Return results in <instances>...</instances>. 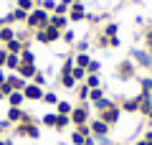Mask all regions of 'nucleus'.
<instances>
[{"label":"nucleus","instance_id":"nucleus-1","mask_svg":"<svg viewBox=\"0 0 152 145\" xmlns=\"http://www.w3.org/2000/svg\"><path fill=\"white\" fill-rule=\"evenodd\" d=\"M48 13L43 10V8H33L31 13H28V18H26V26L31 28V31H41V28H46L48 26Z\"/></svg>","mask_w":152,"mask_h":145},{"label":"nucleus","instance_id":"nucleus-2","mask_svg":"<svg viewBox=\"0 0 152 145\" xmlns=\"http://www.w3.org/2000/svg\"><path fill=\"white\" fill-rule=\"evenodd\" d=\"M58 38H61V31H58V28H53L51 23L46 28H41V31H36V41L43 43V46H51V43H56Z\"/></svg>","mask_w":152,"mask_h":145},{"label":"nucleus","instance_id":"nucleus-3","mask_svg":"<svg viewBox=\"0 0 152 145\" xmlns=\"http://www.w3.org/2000/svg\"><path fill=\"white\" fill-rule=\"evenodd\" d=\"M69 120H71V125H76V127L86 125L89 122V104H76L74 112L69 115Z\"/></svg>","mask_w":152,"mask_h":145},{"label":"nucleus","instance_id":"nucleus-4","mask_svg":"<svg viewBox=\"0 0 152 145\" xmlns=\"http://www.w3.org/2000/svg\"><path fill=\"white\" fill-rule=\"evenodd\" d=\"M15 132H18V135H26V138H33V140L41 138V127L36 125V120H28V122H18Z\"/></svg>","mask_w":152,"mask_h":145},{"label":"nucleus","instance_id":"nucleus-5","mask_svg":"<svg viewBox=\"0 0 152 145\" xmlns=\"http://www.w3.org/2000/svg\"><path fill=\"white\" fill-rule=\"evenodd\" d=\"M119 117H122V109H119V104H112L109 109H104V112L99 115V120H102V122H107L109 127H114V125L119 122Z\"/></svg>","mask_w":152,"mask_h":145},{"label":"nucleus","instance_id":"nucleus-6","mask_svg":"<svg viewBox=\"0 0 152 145\" xmlns=\"http://www.w3.org/2000/svg\"><path fill=\"white\" fill-rule=\"evenodd\" d=\"M43 87H38V84H33V81H28L26 84V89H23V97L26 99H31V102H41L43 99Z\"/></svg>","mask_w":152,"mask_h":145},{"label":"nucleus","instance_id":"nucleus-7","mask_svg":"<svg viewBox=\"0 0 152 145\" xmlns=\"http://www.w3.org/2000/svg\"><path fill=\"white\" fill-rule=\"evenodd\" d=\"M89 130H91V138H107L112 127H109L107 122H102V120L96 117V120H89Z\"/></svg>","mask_w":152,"mask_h":145},{"label":"nucleus","instance_id":"nucleus-8","mask_svg":"<svg viewBox=\"0 0 152 145\" xmlns=\"http://www.w3.org/2000/svg\"><path fill=\"white\" fill-rule=\"evenodd\" d=\"M117 76H119L122 81L132 79V76H134V64H132L129 59H122L119 64H117Z\"/></svg>","mask_w":152,"mask_h":145},{"label":"nucleus","instance_id":"nucleus-9","mask_svg":"<svg viewBox=\"0 0 152 145\" xmlns=\"http://www.w3.org/2000/svg\"><path fill=\"white\" fill-rule=\"evenodd\" d=\"M69 21L79 23V21H86V8H84V3L79 0V3H74V5L69 8Z\"/></svg>","mask_w":152,"mask_h":145},{"label":"nucleus","instance_id":"nucleus-10","mask_svg":"<svg viewBox=\"0 0 152 145\" xmlns=\"http://www.w3.org/2000/svg\"><path fill=\"white\" fill-rule=\"evenodd\" d=\"M36 61H20V66H18V71H15V74L18 76H20V79H33V74H36Z\"/></svg>","mask_w":152,"mask_h":145},{"label":"nucleus","instance_id":"nucleus-11","mask_svg":"<svg viewBox=\"0 0 152 145\" xmlns=\"http://www.w3.org/2000/svg\"><path fill=\"white\" fill-rule=\"evenodd\" d=\"M58 87H64V89H74V87H76V81H74V76H71V71L64 69V66H61V71H58Z\"/></svg>","mask_w":152,"mask_h":145},{"label":"nucleus","instance_id":"nucleus-12","mask_svg":"<svg viewBox=\"0 0 152 145\" xmlns=\"http://www.w3.org/2000/svg\"><path fill=\"white\" fill-rule=\"evenodd\" d=\"M23 115H26V109H23V107H8L5 120L10 125H18V122H23Z\"/></svg>","mask_w":152,"mask_h":145},{"label":"nucleus","instance_id":"nucleus-13","mask_svg":"<svg viewBox=\"0 0 152 145\" xmlns=\"http://www.w3.org/2000/svg\"><path fill=\"white\" fill-rule=\"evenodd\" d=\"M48 23L53 28H58V31H66V23H69V16H58V13H51Z\"/></svg>","mask_w":152,"mask_h":145},{"label":"nucleus","instance_id":"nucleus-14","mask_svg":"<svg viewBox=\"0 0 152 145\" xmlns=\"http://www.w3.org/2000/svg\"><path fill=\"white\" fill-rule=\"evenodd\" d=\"M8 107H23V102H26V97H23V92H10V94L5 97Z\"/></svg>","mask_w":152,"mask_h":145},{"label":"nucleus","instance_id":"nucleus-15","mask_svg":"<svg viewBox=\"0 0 152 145\" xmlns=\"http://www.w3.org/2000/svg\"><path fill=\"white\" fill-rule=\"evenodd\" d=\"M119 109H124V112H140V99H122L119 102Z\"/></svg>","mask_w":152,"mask_h":145},{"label":"nucleus","instance_id":"nucleus-16","mask_svg":"<svg viewBox=\"0 0 152 145\" xmlns=\"http://www.w3.org/2000/svg\"><path fill=\"white\" fill-rule=\"evenodd\" d=\"M71 112H74V104H71L69 99H58V102H56V115H66V117H69Z\"/></svg>","mask_w":152,"mask_h":145},{"label":"nucleus","instance_id":"nucleus-17","mask_svg":"<svg viewBox=\"0 0 152 145\" xmlns=\"http://www.w3.org/2000/svg\"><path fill=\"white\" fill-rule=\"evenodd\" d=\"M132 56L137 59V64H140V66H147V69L152 66V56H150V51H134Z\"/></svg>","mask_w":152,"mask_h":145},{"label":"nucleus","instance_id":"nucleus-18","mask_svg":"<svg viewBox=\"0 0 152 145\" xmlns=\"http://www.w3.org/2000/svg\"><path fill=\"white\" fill-rule=\"evenodd\" d=\"M23 48H26V46H23L18 38H13V41H8V43H5V51H8V54H13V56H20Z\"/></svg>","mask_w":152,"mask_h":145},{"label":"nucleus","instance_id":"nucleus-19","mask_svg":"<svg viewBox=\"0 0 152 145\" xmlns=\"http://www.w3.org/2000/svg\"><path fill=\"white\" fill-rule=\"evenodd\" d=\"M8 81H10L13 92H23V89H26V84H28V81H26V79H20L18 74H10V76H8Z\"/></svg>","mask_w":152,"mask_h":145},{"label":"nucleus","instance_id":"nucleus-20","mask_svg":"<svg viewBox=\"0 0 152 145\" xmlns=\"http://www.w3.org/2000/svg\"><path fill=\"white\" fill-rule=\"evenodd\" d=\"M13 38H15V33H13L10 26H3V28H0V43H3V46H5L8 41H13Z\"/></svg>","mask_w":152,"mask_h":145},{"label":"nucleus","instance_id":"nucleus-21","mask_svg":"<svg viewBox=\"0 0 152 145\" xmlns=\"http://www.w3.org/2000/svg\"><path fill=\"white\" fill-rule=\"evenodd\" d=\"M71 125V120L66 117V115H56V125H53V130H58V132H64L66 127Z\"/></svg>","mask_w":152,"mask_h":145},{"label":"nucleus","instance_id":"nucleus-22","mask_svg":"<svg viewBox=\"0 0 152 145\" xmlns=\"http://www.w3.org/2000/svg\"><path fill=\"white\" fill-rule=\"evenodd\" d=\"M84 81H86L89 89H96V87H102V76H99V74H86V79H84Z\"/></svg>","mask_w":152,"mask_h":145},{"label":"nucleus","instance_id":"nucleus-23","mask_svg":"<svg viewBox=\"0 0 152 145\" xmlns=\"http://www.w3.org/2000/svg\"><path fill=\"white\" fill-rule=\"evenodd\" d=\"M18 66H20V56H13V54H8L5 69H10V71H18Z\"/></svg>","mask_w":152,"mask_h":145},{"label":"nucleus","instance_id":"nucleus-24","mask_svg":"<svg viewBox=\"0 0 152 145\" xmlns=\"http://www.w3.org/2000/svg\"><path fill=\"white\" fill-rule=\"evenodd\" d=\"M112 104H117V102H112V99H107V97H102L99 102H94V107H96L99 112H104V109H109V107H112Z\"/></svg>","mask_w":152,"mask_h":145},{"label":"nucleus","instance_id":"nucleus-25","mask_svg":"<svg viewBox=\"0 0 152 145\" xmlns=\"http://www.w3.org/2000/svg\"><path fill=\"white\" fill-rule=\"evenodd\" d=\"M89 61H91V59H89V54H76V56H74V64H76V66H81V69H86Z\"/></svg>","mask_w":152,"mask_h":145},{"label":"nucleus","instance_id":"nucleus-26","mask_svg":"<svg viewBox=\"0 0 152 145\" xmlns=\"http://www.w3.org/2000/svg\"><path fill=\"white\" fill-rule=\"evenodd\" d=\"M89 92H91V89L86 87V81H81V84H79V99H81L84 104H86V99H89Z\"/></svg>","mask_w":152,"mask_h":145},{"label":"nucleus","instance_id":"nucleus-27","mask_svg":"<svg viewBox=\"0 0 152 145\" xmlns=\"http://www.w3.org/2000/svg\"><path fill=\"white\" fill-rule=\"evenodd\" d=\"M71 76H74V81H84L86 69H81V66H74V69H71Z\"/></svg>","mask_w":152,"mask_h":145},{"label":"nucleus","instance_id":"nucleus-28","mask_svg":"<svg viewBox=\"0 0 152 145\" xmlns=\"http://www.w3.org/2000/svg\"><path fill=\"white\" fill-rule=\"evenodd\" d=\"M61 41H64V43H74L76 41V33L71 31V28H66V31H61Z\"/></svg>","mask_w":152,"mask_h":145},{"label":"nucleus","instance_id":"nucleus-29","mask_svg":"<svg viewBox=\"0 0 152 145\" xmlns=\"http://www.w3.org/2000/svg\"><path fill=\"white\" fill-rule=\"evenodd\" d=\"M41 125H46V127H53V125H56V112L43 115V117H41Z\"/></svg>","mask_w":152,"mask_h":145},{"label":"nucleus","instance_id":"nucleus-30","mask_svg":"<svg viewBox=\"0 0 152 145\" xmlns=\"http://www.w3.org/2000/svg\"><path fill=\"white\" fill-rule=\"evenodd\" d=\"M41 102H46V104H56V102H58V94H56V92H43V99H41Z\"/></svg>","mask_w":152,"mask_h":145},{"label":"nucleus","instance_id":"nucleus-31","mask_svg":"<svg viewBox=\"0 0 152 145\" xmlns=\"http://www.w3.org/2000/svg\"><path fill=\"white\" fill-rule=\"evenodd\" d=\"M99 69H102V64H99L96 59H91V61L86 64V74H99Z\"/></svg>","mask_w":152,"mask_h":145},{"label":"nucleus","instance_id":"nucleus-32","mask_svg":"<svg viewBox=\"0 0 152 145\" xmlns=\"http://www.w3.org/2000/svg\"><path fill=\"white\" fill-rule=\"evenodd\" d=\"M102 97H104V89H102V87H96V89L89 92V99H91V102H99Z\"/></svg>","mask_w":152,"mask_h":145},{"label":"nucleus","instance_id":"nucleus-33","mask_svg":"<svg viewBox=\"0 0 152 145\" xmlns=\"http://www.w3.org/2000/svg\"><path fill=\"white\" fill-rule=\"evenodd\" d=\"M10 16H13V21H20V23H26V18H28V13H26V10H20V8H15V10H13Z\"/></svg>","mask_w":152,"mask_h":145},{"label":"nucleus","instance_id":"nucleus-34","mask_svg":"<svg viewBox=\"0 0 152 145\" xmlns=\"http://www.w3.org/2000/svg\"><path fill=\"white\" fill-rule=\"evenodd\" d=\"M33 3H36V0H18V8L26 10V13H31L33 10Z\"/></svg>","mask_w":152,"mask_h":145},{"label":"nucleus","instance_id":"nucleus-35","mask_svg":"<svg viewBox=\"0 0 152 145\" xmlns=\"http://www.w3.org/2000/svg\"><path fill=\"white\" fill-rule=\"evenodd\" d=\"M31 81H33V84H38V87H43V84H46V74H43V71H36Z\"/></svg>","mask_w":152,"mask_h":145},{"label":"nucleus","instance_id":"nucleus-36","mask_svg":"<svg viewBox=\"0 0 152 145\" xmlns=\"http://www.w3.org/2000/svg\"><path fill=\"white\" fill-rule=\"evenodd\" d=\"M71 140H74V145H84V143H86V135H81L79 130H74V135H71Z\"/></svg>","mask_w":152,"mask_h":145},{"label":"nucleus","instance_id":"nucleus-37","mask_svg":"<svg viewBox=\"0 0 152 145\" xmlns=\"http://www.w3.org/2000/svg\"><path fill=\"white\" fill-rule=\"evenodd\" d=\"M0 92H3V97H8V94H10V92H13V87H10V81H3V84H0Z\"/></svg>","mask_w":152,"mask_h":145},{"label":"nucleus","instance_id":"nucleus-38","mask_svg":"<svg viewBox=\"0 0 152 145\" xmlns=\"http://www.w3.org/2000/svg\"><path fill=\"white\" fill-rule=\"evenodd\" d=\"M140 87H142V92H150L152 89V79H140Z\"/></svg>","mask_w":152,"mask_h":145},{"label":"nucleus","instance_id":"nucleus-39","mask_svg":"<svg viewBox=\"0 0 152 145\" xmlns=\"http://www.w3.org/2000/svg\"><path fill=\"white\" fill-rule=\"evenodd\" d=\"M76 48H79V54H86V51H89V41H79Z\"/></svg>","mask_w":152,"mask_h":145},{"label":"nucleus","instance_id":"nucleus-40","mask_svg":"<svg viewBox=\"0 0 152 145\" xmlns=\"http://www.w3.org/2000/svg\"><path fill=\"white\" fill-rule=\"evenodd\" d=\"M5 61H8V51L0 48V69H5Z\"/></svg>","mask_w":152,"mask_h":145},{"label":"nucleus","instance_id":"nucleus-41","mask_svg":"<svg viewBox=\"0 0 152 145\" xmlns=\"http://www.w3.org/2000/svg\"><path fill=\"white\" fill-rule=\"evenodd\" d=\"M96 145H114L109 138H96Z\"/></svg>","mask_w":152,"mask_h":145},{"label":"nucleus","instance_id":"nucleus-42","mask_svg":"<svg viewBox=\"0 0 152 145\" xmlns=\"http://www.w3.org/2000/svg\"><path fill=\"white\" fill-rule=\"evenodd\" d=\"M8 125H10V122H8V120H3V122H0V132H3V130H8Z\"/></svg>","mask_w":152,"mask_h":145},{"label":"nucleus","instance_id":"nucleus-43","mask_svg":"<svg viewBox=\"0 0 152 145\" xmlns=\"http://www.w3.org/2000/svg\"><path fill=\"white\" fill-rule=\"evenodd\" d=\"M84 145H96V138H86V143Z\"/></svg>","mask_w":152,"mask_h":145},{"label":"nucleus","instance_id":"nucleus-44","mask_svg":"<svg viewBox=\"0 0 152 145\" xmlns=\"http://www.w3.org/2000/svg\"><path fill=\"white\" fill-rule=\"evenodd\" d=\"M145 117H147V122H152V107H150V112H147Z\"/></svg>","mask_w":152,"mask_h":145},{"label":"nucleus","instance_id":"nucleus-45","mask_svg":"<svg viewBox=\"0 0 152 145\" xmlns=\"http://www.w3.org/2000/svg\"><path fill=\"white\" fill-rule=\"evenodd\" d=\"M134 145H147V143H145V138H142V140H137V143H134Z\"/></svg>","mask_w":152,"mask_h":145},{"label":"nucleus","instance_id":"nucleus-46","mask_svg":"<svg viewBox=\"0 0 152 145\" xmlns=\"http://www.w3.org/2000/svg\"><path fill=\"white\" fill-rule=\"evenodd\" d=\"M0 145H5V138H0Z\"/></svg>","mask_w":152,"mask_h":145},{"label":"nucleus","instance_id":"nucleus-47","mask_svg":"<svg viewBox=\"0 0 152 145\" xmlns=\"http://www.w3.org/2000/svg\"><path fill=\"white\" fill-rule=\"evenodd\" d=\"M0 99H5V97H3V92H0Z\"/></svg>","mask_w":152,"mask_h":145},{"label":"nucleus","instance_id":"nucleus-48","mask_svg":"<svg viewBox=\"0 0 152 145\" xmlns=\"http://www.w3.org/2000/svg\"><path fill=\"white\" fill-rule=\"evenodd\" d=\"M56 145H64V143H56Z\"/></svg>","mask_w":152,"mask_h":145},{"label":"nucleus","instance_id":"nucleus-49","mask_svg":"<svg viewBox=\"0 0 152 145\" xmlns=\"http://www.w3.org/2000/svg\"><path fill=\"white\" fill-rule=\"evenodd\" d=\"M114 145H122V143H114Z\"/></svg>","mask_w":152,"mask_h":145},{"label":"nucleus","instance_id":"nucleus-50","mask_svg":"<svg viewBox=\"0 0 152 145\" xmlns=\"http://www.w3.org/2000/svg\"><path fill=\"white\" fill-rule=\"evenodd\" d=\"M150 94H152V89H150Z\"/></svg>","mask_w":152,"mask_h":145}]
</instances>
